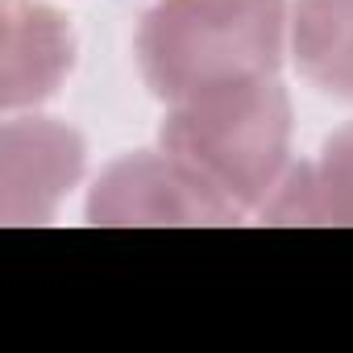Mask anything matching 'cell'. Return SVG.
I'll return each instance as SVG.
<instances>
[{
	"mask_svg": "<svg viewBox=\"0 0 353 353\" xmlns=\"http://www.w3.org/2000/svg\"><path fill=\"white\" fill-rule=\"evenodd\" d=\"M162 145L241 212H262L291 170V96L266 75L166 104Z\"/></svg>",
	"mask_w": 353,
	"mask_h": 353,
	"instance_id": "cell-2",
	"label": "cell"
},
{
	"mask_svg": "<svg viewBox=\"0 0 353 353\" xmlns=\"http://www.w3.org/2000/svg\"><path fill=\"white\" fill-rule=\"evenodd\" d=\"M262 216L270 225H353V121L316 158L287 170Z\"/></svg>",
	"mask_w": 353,
	"mask_h": 353,
	"instance_id": "cell-6",
	"label": "cell"
},
{
	"mask_svg": "<svg viewBox=\"0 0 353 353\" xmlns=\"http://www.w3.org/2000/svg\"><path fill=\"white\" fill-rule=\"evenodd\" d=\"M241 208L221 196L179 154L137 150L100 170L88 196V221L104 229L125 225H233Z\"/></svg>",
	"mask_w": 353,
	"mask_h": 353,
	"instance_id": "cell-3",
	"label": "cell"
},
{
	"mask_svg": "<svg viewBox=\"0 0 353 353\" xmlns=\"http://www.w3.org/2000/svg\"><path fill=\"white\" fill-rule=\"evenodd\" d=\"M287 50L316 92L353 104V0H299Z\"/></svg>",
	"mask_w": 353,
	"mask_h": 353,
	"instance_id": "cell-7",
	"label": "cell"
},
{
	"mask_svg": "<svg viewBox=\"0 0 353 353\" xmlns=\"http://www.w3.org/2000/svg\"><path fill=\"white\" fill-rule=\"evenodd\" d=\"M88 162L83 137L54 117L9 112L0 129V221L50 225Z\"/></svg>",
	"mask_w": 353,
	"mask_h": 353,
	"instance_id": "cell-4",
	"label": "cell"
},
{
	"mask_svg": "<svg viewBox=\"0 0 353 353\" xmlns=\"http://www.w3.org/2000/svg\"><path fill=\"white\" fill-rule=\"evenodd\" d=\"M287 30V0H158L137 26V67L158 100L179 104L274 75Z\"/></svg>",
	"mask_w": 353,
	"mask_h": 353,
	"instance_id": "cell-1",
	"label": "cell"
},
{
	"mask_svg": "<svg viewBox=\"0 0 353 353\" xmlns=\"http://www.w3.org/2000/svg\"><path fill=\"white\" fill-rule=\"evenodd\" d=\"M75 67V34L42 0H5L0 17V104L5 112L46 104Z\"/></svg>",
	"mask_w": 353,
	"mask_h": 353,
	"instance_id": "cell-5",
	"label": "cell"
}]
</instances>
